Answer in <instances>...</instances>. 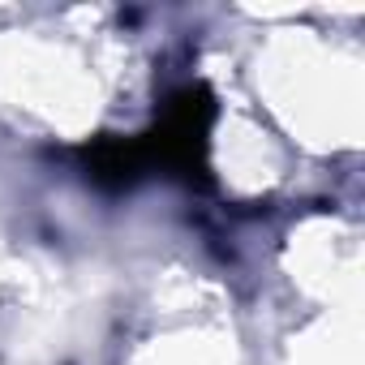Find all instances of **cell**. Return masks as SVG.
I'll list each match as a JSON object with an SVG mask.
<instances>
[{
  "mask_svg": "<svg viewBox=\"0 0 365 365\" xmlns=\"http://www.w3.org/2000/svg\"><path fill=\"white\" fill-rule=\"evenodd\" d=\"M211 120H215V103H211V95H207L202 86L180 91V95L168 103L159 129H155L150 138H142L150 163H168L172 172H185V176L202 172Z\"/></svg>",
  "mask_w": 365,
  "mask_h": 365,
  "instance_id": "obj_1",
  "label": "cell"
},
{
  "mask_svg": "<svg viewBox=\"0 0 365 365\" xmlns=\"http://www.w3.org/2000/svg\"><path fill=\"white\" fill-rule=\"evenodd\" d=\"M86 168H91L95 180H103V185H129L138 172L150 168V155H146V142L142 138H133V142L103 138V142L86 146Z\"/></svg>",
  "mask_w": 365,
  "mask_h": 365,
  "instance_id": "obj_2",
  "label": "cell"
}]
</instances>
